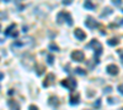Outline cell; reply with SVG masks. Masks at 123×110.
<instances>
[{
    "label": "cell",
    "mask_w": 123,
    "mask_h": 110,
    "mask_svg": "<svg viewBox=\"0 0 123 110\" xmlns=\"http://www.w3.org/2000/svg\"><path fill=\"white\" fill-rule=\"evenodd\" d=\"M64 22H67L68 26H73V18H71L70 13L67 11H60L59 13L57 15V23L62 25Z\"/></svg>",
    "instance_id": "6da1fadb"
},
{
    "label": "cell",
    "mask_w": 123,
    "mask_h": 110,
    "mask_svg": "<svg viewBox=\"0 0 123 110\" xmlns=\"http://www.w3.org/2000/svg\"><path fill=\"white\" fill-rule=\"evenodd\" d=\"M86 48H92L93 50H95V59H96V64H98V56L101 55V53H102V45H101V43H98L97 39H92L88 45H86Z\"/></svg>",
    "instance_id": "7a4b0ae2"
},
{
    "label": "cell",
    "mask_w": 123,
    "mask_h": 110,
    "mask_svg": "<svg viewBox=\"0 0 123 110\" xmlns=\"http://www.w3.org/2000/svg\"><path fill=\"white\" fill-rule=\"evenodd\" d=\"M60 84L64 87V88H67V89H70V91H73L74 88H76V81L75 78L73 77H68L67 79H63Z\"/></svg>",
    "instance_id": "3957f363"
},
{
    "label": "cell",
    "mask_w": 123,
    "mask_h": 110,
    "mask_svg": "<svg viewBox=\"0 0 123 110\" xmlns=\"http://www.w3.org/2000/svg\"><path fill=\"white\" fill-rule=\"evenodd\" d=\"M85 26L88 27V28H90V29H95V28H97L100 25H98V22L93 18V17L89 16L88 18H86V21H85Z\"/></svg>",
    "instance_id": "277c9868"
},
{
    "label": "cell",
    "mask_w": 123,
    "mask_h": 110,
    "mask_svg": "<svg viewBox=\"0 0 123 110\" xmlns=\"http://www.w3.org/2000/svg\"><path fill=\"white\" fill-rule=\"evenodd\" d=\"M70 57L73 59L74 61L80 62V61H84L85 55H84V53H83V51H80V50H75V51H73V53H71Z\"/></svg>",
    "instance_id": "5b68a950"
},
{
    "label": "cell",
    "mask_w": 123,
    "mask_h": 110,
    "mask_svg": "<svg viewBox=\"0 0 123 110\" xmlns=\"http://www.w3.org/2000/svg\"><path fill=\"white\" fill-rule=\"evenodd\" d=\"M106 71L110 73V75H112V76H116V75H118V72H119V69L117 67L116 65H113V64H111V65H108L107 66V69H106Z\"/></svg>",
    "instance_id": "8992f818"
},
{
    "label": "cell",
    "mask_w": 123,
    "mask_h": 110,
    "mask_svg": "<svg viewBox=\"0 0 123 110\" xmlns=\"http://www.w3.org/2000/svg\"><path fill=\"white\" fill-rule=\"evenodd\" d=\"M80 103V94L75 93V94H71L70 95V104L71 105H78Z\"/></svg>",
    "instance_id": "52a82bcc"
},
{
    "label": "cell",
    "mask_w": 123,
    "mask_h": 110,
    "mask_svg": "<svg viewBox=\"0 0 123 110\" xmlns=\"http://www.w3.org/2000/svg\"><path fill=\"white\" fill-rule=\"evenodd\" d=\"M74 35L79 40H84L86 38V34L84 33V31H83V29H80V28H76L75 29V31H74Z\"/></svg>",
    "instance_id": "ba28073f"
},
{
    "label": "cell",
    "mask_w": 123,
    "mask_h": 110,
    "mask_svg": "<svg viewBox=\"0 0 123 110\" xmlns=\"http://www.w3.org/2000/svg\"><path fill=\"white\" fill-rule=\"evenodd\" d=\"M54 78H55V76L53 75V73H48L47 75V78L44 79V82H43V87H49L50 86V83H52V81H54Z\"/></svg>",
    "instance_id": "9c48e42d"
},
{
    "label": "cell",
    "mask_w": 123,
    "mask_h": 110,
    "mask_svg": "<svg viewBox=\"0 0 123 110\" xmlns=\"http://www.w3.org/2000/svg\"><path fill=\"white\" fill-rule=\"evenodd\" d=\"M84 7H85V9H88V10H95L96 9V6L93 5L90 0H86V1L84 3Z\"/></svg>",
    "instance_id": "30bf717a"
},
{
    "label": "cell",
    "mask_w": 123,
    "mask_h": 110,
    "mask_svg": "<svg viewBox=\"0 0 123 110\" xmlns=\"http://www.w3.org/2000/svg\"><path fill=\"white\" fill-rule=\"evenodd\" d=\"M111 13H113V10L111 9V7H105L102 13H101V17H106V16H108V15H111Z\"/></svg>",
    "instance_id": "8fae6325"
},
{
    "label": "cell",
    "mask_w": 123,
    "mask_h": 110,
    "mask_svg": "<svg viewBox=\"0 0 123 110\" xmlns=\"http://www.w3.org/2000/svg\"><path fill=\"white\" fill-rule=\"evenodd\" d=\"M8 104H9V106H10L12 110H20V106H19V104H16V103L14 101V100H9V103H8Z\"/></svg>",
    "instance_id": "7c38bea8"
},
{
    "label": "cell",
    "mask_w": 123,
    "mask_h": 110,
    "mask_svg": "<svg viewBox=\"0 0 123 110\" xmlns=\"http://www.w3.org/2000/svg\"><path fill=\"white\" fill-rule=\"evenodd\" d=\"M107 44L110 47H116L118 44V38H112V39H108L107 40Z\"/></svg>",
    "instance_id": "4fadbf2b"
},
{
    "label": "cell",
    "mask_w": 123,
    "mask_h": 110,
    "mask_svg": "<svg viewBox=\"0 0 123 110\" xmlns=\"http://www.w3.org/2000/svg\"><path fill=\"white\" fill-rule=\"evenodd\" d=\"M58 104H59V103H58V98H57V97H50V98H49V105L58 106Z\"/></svg>",
    "instance_id": "5bb4252c"
},
{
    "label": "cell",
    "mask_w": 123,
    "mask_h": 110,
    "mask_svg": "<svg viewBox=\"0 0 123 110\" xmlns=\"http://www.w3.org/2000/svg\"><path fill=\"white\" fill-rule=\"evenodd\" d=\"M15 28H16V25H15V23L10 25L8 28H6V31H5V35H10V34H11V31H12V29H15Z\"/></svg>",
    "instance_id": "9a60e30c"
},
{
    "label": "cell",
    "mask_w": 123,
    "mask_h": 110,
    "mask_svg": "<svg viewBox=\"0 0 123 110\" xmlns=\"http://www.w3.org/2000/svg\"><path fill=\"white\" fill-rule=\"evenodd\" d=\"M36 70H37V75H38V76L43 75V72L46 71L44 66H41V65H37V66H36Z\"/></svg>",
    "instance_id": "2e32d148"
},
{
    "label": "cell",
    "mask_w": 123,
    "mask_h": 110,
    "mask_svg": "<svg viewBox=\"0 0 123 110\" xmlns=\"http://www.w3.org/2000/svg\"><path fill=\"white\" fill-rule=\"evenodd\" d=\"M74 72L78 73V75H81V76H85V75H86V71H85L84 69H81V67H76V69L74 70Z\"/></svg>",
    "instance_id": "e0dca14e"
},
{
    "label": "cell",
    "mask_w": 123,
    "mask_h": 110,
    "mask_svg": "<svg viewBox=\"0 0 123 110\" xmlns=\"http://www.w3.org/2000/svg\"><path fill=\"white\" fill-rule=\"evenodd\" d=\"M47 62H48V65H53V62H54V55L48 54L47 55Z\"/></svg>",
    "instance_id": "ac0fdd59"
},
{
    "label": "cell",
    "mask_w": 123,
    "mask_h": 110,
    "mask_svg": "<svg viewBox=\"0 0 123 110\" xmlns=\"http://www.w3.org/2000/svg\"><path fill=\"white\" fill-rule=\"evenodd\" d=\"M49 50L52 51H59V47L57 44H49Z\"/></svg>",
    "instance_id": "d6986e66"
},
{
    "label": "cell",
    "mask_w": 123,
    "mask_h": 110,
    "mask_svg": "<svg viewBox=\"0 0 123 110\" xmlns=\"http://www.w3.org/2000/svg\"><path fill=\"white\" fill-rule=\"evenodd\" d=\"M112 91H113V88H112L111 86H107V87L103 88V93H105V94H110Z\"/></svg>",
    "instance_id": "ffe728a7"
},
{
    "label": "cell",
    "mask_w": 123,
    "mask_h": 110,
    "mask_svg": "<svg viewBox=\"0 0 123 110\" xmlns=\"http://www.w3.org/2000/svg\"><path fill=\"white\" fill-rule=\"evenodd\" d=\"M101 106V99H97L96 101H95V104H93V108H96V109H98Z\"/></svg>",
    "instance_id": "44dd1931"
},
{
    "label": "cell",
    "mask_w": 123,
    "mask_h": 110,
    "mask_svg": "<svg viewBox=\"0 0 123 110\" xmlns=\"http://www.w3.org/2000/svg\"><path fill=\"white\" fill-rule=\"evenodd\" d=\"M107 101H108V104H114V103H117V99L116 98H108Z\"/></svg>",
    "instance_id": "7402d4cb"
},
{
    "label": "cell",
    "mask_w": 123,
    "mask_h": 110,
    "mask_svg": "<svg viewBox=\"0 0 123 110\" xmlns=\"http://www.w3.org/2000/svg\"><path fill=\"white\" fill-rule=\"evenodd\" d=\"M112 3H113L114 5H117V6H119V5L122 4V0H112Z\"/></svg>",
    "instance_id": "603a6c76"
},
{
    "label": "cell",
    "mask_w": 123,
    "mask_h": 110,
    "mask_svg": "<svg viewBox=\"0 0 123 110\" xmlns=\"http://www.w3.org/2000/svg\"><path fill=\"white\" fill-rule=\"evenodd\" d=\"M117 89H118V92H119L121 94H123V83L118 86V88H117Z\"/></svg>",
    "instance_id": "cb8c5ba5"
},
{
    "label": "cell",
    "mask_w": 123,
    "mask_h": 110,
    "mask_svg": "<svg viewBox=\"0 0 123 110\" xmlns=\"http://www.w3.org/2000/svg\"><path fill=\"white\" fill-rule=\"evenodd\" d=\"M71 3H73V0H63V4L64 5H70Z\"/></svg>",
    "instance_id": "d4e9b609"
},
{
    "label": "cell",
    "mask_w": 123,
    "mask_h": 110,
    "mask_svg": "<svg viewBox=\"0 0 123 110\" xmlns=\"http://www.w3.org/2000/svg\"><path fill=\"white\" fill-rule=\"evenodd\" d=\"M10 35L12 37V38H16V37H19V33H17L16 31H14V32H12V33H11Z\"/></svg>",
    "instance_id": "484cf974"
},
{
    "label": "cell",
    "mask_w": 123,
    "mask_h": 110,
    "mask_svg": "<svg viewBox=\"0 0 123 110\" xmlns=\"http://www.w3.org/2000/svg\"><path fill=\"white\" fill-rule=\"evenodd\" d=\"M0 18H1V20H6V18H8V16L4 15V12H0Z\"/></svg>",
    "instance_id": "4316f807"
},
{
    "label": "cell",
    "mask_w": 123,
    "mask_h": 110,
    "mask_svg": "<svg viewBox=\"0 0 123 110\" xmlns=\"http://www.w3.org/2000/svg\"><path fill=\"white\" fill-rule=\"evenodd\" d=\"M117 53L121 55V60H122V64H123V50H118Z\"/></svg>",
    "instance_id": "83f0119b"
},
{
    "label": "cell",
    "mask_w": 123,
    "mask_h": 110,
    "mask_svg": "<svg viewBox=\"0 0 123 110\" xmlns=\"http://www.w3.org/2000/svg\"><path fill=\"white\" fill-rule=\"evenodd\" d=\"M28 110H38V108L36 105H30V108H28Z\"/></svg>",
    "instance_id": "f1b7e54d"
},
{
    "label": "cell",
    "mask_w": 123,
    "mask_h": 110,
    "mask_svg": "<svg viewBox=\"0 0 123 110\" xmlns=\"http://www.w3.org/2000/svg\"><path fill=\"white\" fill-rule=\"evenodd\" d=\"M22 31H24V32H27V31H28V27H27V26H24V27H22Z\"/></svg>",
    "instance_id": "f546056e"
},
{
    "label": "cell",
    "mask_w": 123,
    "mask_h": 110,
    "mask_svg": "<svg viewBox=\"0 0 123 110\" xmlns=\"http://www.w3.org/2000/svg\"><path fill=\"white\" fill-rule=\"evenodd\" d=\"M3 78H4V73L0 72V79H3Z\"/></svg>",
    "instance_id": "4dcf8cb0"
},
{
    "label": "cell",
    "mask_w": 123,
    "mask_h": 110,
    "mask_svg": "<svg viewBox=\"0 0 123 110\" xmlns=\"http://www.w3.org/2000/svg\"><path fill=\"white\" fill-rule=\"evenodd\" d=\"M9 94H10V95H12V94H14V91H12V89H10V91H9Z\"/></svg>",
    "instance_id": "1f68e13d"
},
{
    "label": "cell",
    "mask_w": 123,
    "mask_h": 110,
    "mask_svg": "<svg viewBox=\"0 0 123 110\" xmlns=\"http://www.w3.org/2000/svg\"><path fill=\"white\" fill-rule=\"evenodd\" d=\"M119 25H121V26H122V25H123V18H122V20H121V21H119Z\"/></svg>",
    "instance_id": "d6a6232c"
},
{
    "label": "cell",
    "mask_w": 123,
    "mask_h": 110,
    "mask_svg": "<svg viewBox=\"0 0 123 110\" xmlns=\"http://www.w3.org/2000/svg\"><path fill=\"white\" fill-rule=\"evenodd\" d=\"M0 31H1V25H0Z\"/></svg>",
    "instance_id": "836d02e7"
},
{
    "label": "cell",
    "mask_w": 123,
    "mask_h": 110,
    "mask_svg": "<svg viewBox=\"0 0 123 110\" xmlns=\"http://www.w3.org/2000/svg\"><path fill=\"white\" fill-rule=\"evenodd\" d=\"M0 89H1V87H0Z\"/></svg>",
    "instance_id": "e575fe53"
},
{
    "label": "cell",
    "mask_w": 123,
    "mask_h": 110,
    "mask_svg": "<svg viewBox=\"0 0 123 110\" xmlns=\"http://www.w3.org/2000/svg\"><path fill=\"white\" fill-rule=\"evenodd\" d=\"M122 110H123V109H122Z\"/></svg>",
    "instance_id": "d590c367"
}]
</instances>
